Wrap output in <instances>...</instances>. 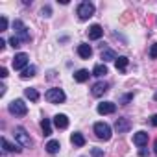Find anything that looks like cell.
<instances>
[{
  "mask_svg": "<svg viewBox=\"0 0 157 157\" xmlns=\"http://www.w3.org/2000/svg\"><path fill=\"white\" fill-rule=\"evenodd\" d=\"M13 30H15V37H19L22 43H28L32 39V35H30V32L22 21H13Z\"/></svg>",
  "mask_w": 157,
  "mask_h": 157,
  "instance_id": "6da1fadb",
  "label": "cell"
},
{
  "mask_svg": "<svg viewBox=\"0 0 157 157\" xmlns=\"http://www.w3.org/2000/svg\"><path fill=\"white\" fill-rule=\"evenodd\" d=\"M13 137H15V140H17L22 148H30V146L33 144L32 139H30V135L26 133L24 128H15V129H13Z\"/></svg>",
  "mask_w": 157,
  "mask_h": 157,
  "instance_id": "7a4b0ae2",
  "label": "cell"
},
{
  "mask_svg": "<svg viewBox=\"0 0 157 157\" xmlns=\"http://www.w3.org/2000/svg\"><path fill=\"white\" fill-rule=\"evenodd\" d=\"M44 98L50 102V104H63L65 102V93L61 91V89H57V87H54V89H48L46 91V94H44Z\"/></svg>",
  "mask_w": 157,
  "mask_h": 157,
  "instance_id": "3957f363",
  "label": "cell"
},
{
  "mask_svg": "<svg viewBox=\"0 0 157 157\" xmlns=\"http://www.w3.org/2000/svg\"><path fill=\"white\" fill-rule=\"evenodd\" d=\"M94 15V4L91 2H82L80 6H78V17H80L82 21H87Z\"/></svg>",
  "mask_w": 157,
  "mask_h": 157,
  "instance_id": "277c9868",
  "label": "cell"
},
{
  "mask_svg": "<svg viewBox=\"0 0 157 157\" xmlns=\"http://www.w3.org/2000/svg\"><path fill=\"white\" fill-rule=\"evenodd\" d=\"M94 133H96V137L102 139V140H109L111 135H113L109 124H105V122H96V124H94Z\"/></svg>",
  "mask_w": 157,
  "mask_h": 157,
  "instance_id": "5b68a950",
  "label": "cell"
},
{
  "mask_svg": "<svg viewBox=\"0 0 157 157\" xmlns=\"http://www.w3.org/2000/svg\"><path fill=\"white\" fill-rule=\"evenodd\" d=\"M8 109H10L11 115H17V117H24V115L28 113V105H26L22 100H13Z\"/></svg>",
  "mask_w": 157,
  "mask_h": 157,
  "instance_id": "8992f818",
  "label": "cell"
},
{
  "mask_svg": "<svg viewBox=\"0 0 157 157\" xmlns=\"http://www.w3.org/2000/svg\"><path fill=\"white\" fill-rule=\"evenodd\" d=\"M28 54H24V52H21V54H17L15 57H13V68L15 70H24L26 67H28Z\"/></svg>",
  "mask_w": 157,
  "mask_h": 157,
  "instance_id": "52a82bcc",
  "label": "cell"
},
{
  "mask_svg": "<svg viewBox=\"0 0 157 157\" xmlns=\"http://www.w3.org/2000/svg\"><path fill=\"white\" fill-rule=\"evenodd\" d=\"M107 91H109V83H105V82H98V83H94V85H93V91H91V93H93V96H96V98H98V96L105 94Z\"/></svg>",
  "mask_w": 157,
  "mask_h": 157,
  "instance_id": "ba28073f",
  "label": "cell"
},
{
  "mask_svg": "<svg viewBox=\"0 0 157 157\" xmlns=\"http://www.w3.org/2000/svg\"><path fill=\"white\" fill-rule=\"evenodd\" d=\"M115 109H117V105L113 102H102V104H98V113L100 115H111V113H115Z\"/></svg>",
  "mask_w": 157,
  "mask_h": 157,
  "instance_id": "9c48e42d",
  "label": "cell"
},
{
  "mask_svg": "<svg viewBox=\"0 0 157 157\" xmlns=\"http://www.w3.org/2000/svg\"><path fill=\"white\" fill-rule=\"evenodd\" d=\"M129 128H131V124H129V120H128V118H118V120H117V124H115L117 133H128V131H129Z\"/></svg>",
  "mask_w": 157,
  "mask_h": 157,
  "instance_id": "30bf717a",
  "label": "cell"
},
{
  "mask_svg": "<svg viewBox=\"0 0 157 157\" xmlns=\"http://www.w3.org/2000/svg\"><path fill=\"white\" fill-rule=\"evenodd\" d=\"M78 56L83 57V59H89V57L93 56V48H91L89 44H85V43L78 44Z\"/></svg>",
  "mask_w": 157,
  "mask_h": 157,
  "instance_id": "8fae6325",
  "label": "cell"
},
{
  "mask_svg": "<svg viewBox=\"0 0 157 157\" xmlns=\"http://www.w3.org/2000/svg\"><path fill=\"white\" fill-rule=\"evenodd\" d=\"M89 39H93V41H96V39H100L102 35H104V30H102V26L100 24H93L91 28H89Z\"/></svg>",
  "mask_w": 157,
  "mask_h": 157,
  "instance_id": "7c38bea8",
  "label": "cell"
},
{
  "mask_svg": "<svg viewBox=\"0 0 157 157\" xmlns=\"http://www.w3.org/2000/svg\"><path fill=\"white\" fill-rule=\"evenodd\" d=\"M54 126H56L57 129L68 128V118H67V115H56V117H54Z\"/></svg>",
  "mask_w": 157,
  "mask_h": 157,
  "instance_id": "4fadbf2b",
  "label": "cell"
},
{
  "mask_svg": "<svg viewBox=\"0 0 157 157\" xmlns=\"http://www.w3.org/2000/svg\"><path fill=\"white\" fill-rule=\"evenodd\" d=\"M133 142L142 148V146L148 142V133H146V131H137V133L133 135Z\"/></svg>",
  "mask_w": 157,
  "mask_h": 157,
  "instance_id": "5bb4252c",
  "label": "cell"
},
{
  "mask_svg": "<svg viewBox=\"0 0 157 157\" xmlns=\"http://www.w3.org/2000/svg\"><path fill=\"white\" fill-rule=\"evenodd\" d=\"M89 70H85V68H82V70H78L76 74H74V80L78 82V83H83V82H87L89 80Z\"/></svg>",
  "mask_w": 157,
  "mask_h": 157,
  "instance_id": "9a60e30c",
  "label": "cell"
},
{
  "mask_svg": "<svg viewBox=\"0 0 157 157\" xmlns=\"http://www.w3.org/2000/svg\"><path fill=\"white\" fill-rule=\"evenodd\" d=\"M70 142H72L74 146H83V144H85V137H83L82 133H72V135H70Z\"/></svg>",
  "mask_w": 157,
  "mask_h": 157,
  "instance_id": "2e32d148",
  "label": "cell"
},
{
  "mask_svg": "<svg viewBox=\"0 0 157 157\" xmlns=\"http://www.w3.org/2000/svg\"><path fill=\"white\" fill-rule=\"evenodd\" d=\"M2 146H4V151H21L19 144H11L6 137H2Z\"/></svg>",
  "mask_w": 157,
  "mask_h": 157,
  "instance_id": "e0dca14e",
  "label": "cell"
},
{
  "mask_svg": "<svg viewBox=\"0 0 157 157\" xmlns=\"http://www.w3.org/2000/svg\"><path fill=\"white\" fill-rule=\"evenodd\" d=\"M44 148H46V151H48V153H57V151H59V148H61V144H59V140H48Z\"/></svg>",
  "mask_w": 157,
  "mask_h": 157,
  "instance_id": "ac0fdd59",
  "label": "cell"
},
{
  "mask_svg": "<svg viewBox=\"0 0 157 157\" xmlns=\"http://www.w3.org/2000/svg\"><path fill=\"white\" fill-rule=\"evenodd\" d=\"M102 59H104V63H105V61H113V59L117 61V54H115L111 48H104V50H102Z\"/></svg>",
  "mask_w": 157,
  "mask_h": 157,
  "instance_id": "d6986e66",
  "label": "cell"
},
{
  "mask_svg": "<svg viewBox=\"0 0 157 157\" xmlns=\"http://www.w3.org/2000/svg\"><path fill=\"white\" fill-rule=\"evenodd\" d=\"M105 74H107V67H105V63H100V65H96V67L93 68V76L102 78V76H105Z\"/></svg>",
  "mask_w": 157,
  "mask_h": 157,
  "instance_id": "ffe728a7",
  "label": "cell"
},
{
  "mask_svg": "<svg viewBox=\"0 0 157 157\" xmlns=\"http://www.w3.org/2000/svg\"><path fill=\"white\" fill-rule=\"evenodd\" d=\"M35 72H37V68H35L33 65H30V67H26V68L22 70L21 78H22V80H28V78H33V76H35Z\"/></svg>",
  "mask_w": 157,
  "mask_h": 157,
  "instance_id": "44dd1931",
  "label": "cell"
},
{
  "mask_svg": "<svg viewBox=\"0 0 157 157\" xmlns=\"http://www.w3.org/2000/svg\"><path fill=\"white\" fill-rule=\"evenodd\" d=\"M128 63H129V59H128V57H124V56L117 57V61H115V65H117V68H118V70H126V68H128Z\"/></svg>",
  "mask_w": 157,
  "mask_h": 157,
  "instance_id": "7402d4cb",
  "label": "cell"
},
{
  "mask_svg": "<svg viewBox=\"0 0 157 157\" xmlns=\"http://www.w3.org/2000/svg\"><path fill=\"white\" fill-rule=\"evenodd\" d=\"M41 129H43V135H44V137H48V135L52 133V124H50L48 118H43V122H41Z\"/></svg>",
  "mask_w": 157,
  "mask_h": 157,
  "instance_id": "603a6c76",
  "label": "cell"
},
{
  "mask_svg": "<svg viewBox=\"0 0 157 157\" xmlns=\"http://www.w3.org/2000/svg\"><path fill=\"white\" fill-rule=\"evenodd\" d=\"M24 94H26V98H30L32 102H37V100H39V93H37V89H33V87L26 89V91H24Z\"/></svg>",
  "mask_w": 157,
  "mask_h": 157,
  "instance_id": "cb8c5ba5",
  "label": "cell"
},
{
  "mask_svg": "<svg viewBox=\"0 0 157 157\" xmlns=\"http://www.w3.org/2000/svg\"><path fill=\"white\" fill-rule=\"evenodd\" d=\"M21 43H22V41H21L19 37H15V35H13V37L10 39V44H11L13 48H19V46H21Z\"/></svg>",
  "mask_w": 157,
  "mask_h": 157,
  "instance_id": "d4e9b609",
  "label": "cell"
},
{
  "mask_svg": "<svg viewBox=\"0 0 157 157\" xmlns=\"http://www.w3.org/2000/svg\"><path fill=\"white\" fill-rule=\"evenodd\" d=\"M4 30H8V19L2 15V21H0V32H4Z\"/></svg>",
  "mask_w": 157,
  "mask_h": 157,
  "instance_id": "484cf974",
  "label": "cell"
},
{
  "mask_svg": "<svg viewBox=\"0 0 157 157\" xmlns=\"http://www.w3.org/2000/svg\"><path fill=\"white\" fill-rule=\"evenodd\" d=\"M150 57H151V59H157V43L150 48Z\"/></svg>",
  "mask_w": 157,
  "mask_h": 157,
  "instance_id": "4316f807",
  "label": "cell"
},
{
  "mask_svg": "<svg viewBox=\"0 0 157 157\" xmlns=\"http://www.w3.org/2000/svg\"><path fill=\"white\" fill-rule=\"evenodd\" d=\"M91 155H93V157H104V151H102L100 148H93V151H91Z\"/></svg>",
  "mask_w": 157,
  "mask_h": 157,
  "instance_id": "83f0119b",
  "label": "cell"
},
{
  "mask_svg": "<svg viewBox=\"0 0 157 157\" xmlns=\"http://www.w3.org/2000/svg\"><path fill=\"white\" fill-rule=\"evenodd\" d=\"M131 98H133V94H126V96L122 98V104H128V102H129Z\"/></svg>",
  "mask_w": 157,
  "mask_h": 157,
  "instance_id": "f1b7e54d",
  "label": "cell"
},
{
  "mask_svg": "<svg viewBox=\"0 0 157 157\" xmlns=\"http://www.w3.org/2000/svg\"><path fill=\"white\" fill-rule=\"evenodd\" d=\"M43 15H44V17H50V8H48V6L43 8Z\"/></svg>",
  "mask_w": 157,
  "mask_h": 157,
  "instance_id": "f546056e",
  "label": "cell"
},
{
  "mask_svg": "<svg viewBox=\"0 0 157 157\" xmlns=\"http://www.w3.org/2000/svg\"><path fill=\"white\" fill-rule=\"evenodd\" d=\"M150 122H151V126H155V128H157V115H153V117L150 118Z\"/></svg>",
  "mask_w": 157,
  "mask_h": 157,
  "instance_id": "4dcf8cb0",
  "label": "cell"
},
{
  "mask_svg": "<svg viewBox=\"0 0 157 157\" xmlns=\"http://www.w3.org/2000/svg\"><path fill=\"white\" fill-rule=\"evenodd\" d=\"M0 76H2V78H6V76H8V70H6L4 67H2V68H0Z\"/></svg>",
  "mask_w": 157,
  "mask_h": 157,
  "instance_id": "1f68e13d",
  "label": "cell"
},
{
  "mask_svg": "<svg viewBox=\"0 0 157 157\" xmlns=\"http://www.w3.org/2000/svg\"><path fill=\"white\" fill-rule=\"evenodd\" d=\"M4 46H6V41H4V39H0V50H4Z\"/></svg>",
  "mask_w": 157,
  "mask_h": 157,
  "instance_id": "d6a6232c",
  "label": "cell"
},
{
  "mask_svg": "<svg viewBox=\"0 0 157 157\" xmlns=\"http://www.w3.org/2000/svg\"><path fill=\"white\" fill-rule=\"evenodd\" d=\"M153 151L157 153V140H155V144H153Z\"/></svg>",
  "mask_w": 157,
  "mask_h": 157,
  "instance_id": "836d02e7",
  "label": "cell"
}]
</instances>
